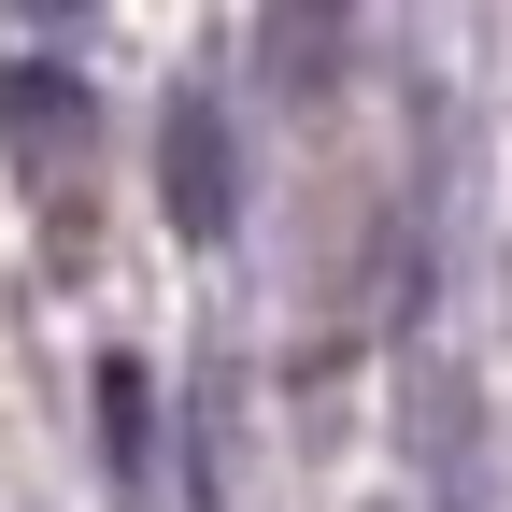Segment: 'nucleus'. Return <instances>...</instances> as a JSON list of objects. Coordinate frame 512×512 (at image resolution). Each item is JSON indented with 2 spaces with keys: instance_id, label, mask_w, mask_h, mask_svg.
I'll list each match as a JSON object with an SVG mask.
<instances>
[{
  "instance_id": "obj_1",
  "label": "nucleus",
  "mask_w": 512,
  "mask_h": 512,
  "mask_svg": "<svg viewBox=\"0 0 512 512\" xmlns=\"http://www.w3.org/2000/svg\"><path fill=\"white\" fill-rule=\"evenodd\" d=\"M171 214L200 228V242L228 228V114H214V100H185V114H171Z\"/></svg>"
},
{
  "instance_id": "obj_2",
  "label": "nucleus",
  "mask_w": 512,
  "mask_h": 512,
  "mask_svg": "<svg viewBox=\"0 0 512 512\" xmlns=\"http://www.w3.org/2000/svg\"><path fill=\"white\" fill-rule=\"evenodd\" d=\"M100 441L143 456V356H100Z\"/></svg>"
}]
</instances>
